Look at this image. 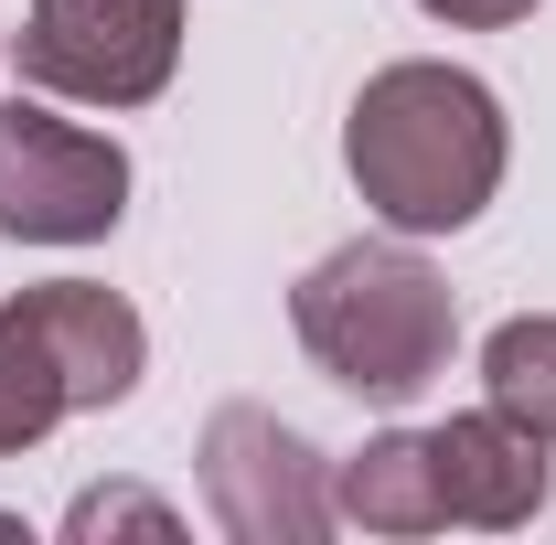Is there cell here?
<instances>
[{
  "mask_svg": "<svg viewBox=\"0 0 556 545\" xmlns=\"http://www.w3.org/2000/svg\"><path fill=\"white\" fill-rule=\"evenodd\" d=\"M503 161H514L503 97H492L482 75H460V65H428V54L364 75V97H353V118H343L353 193L386 214L396 236H460L503 193Z\"/></svg>",
  "mask_w": 556,
  "mask_h": 545,
  "instance_id": "1",
  "label": "cell"
},
{
  "mask_svg": "<svg viewBox=\"0 0 556 545\" xmlns=\"http://www.w3.org/2000/svg\"><path fill=\"white\" fill-rule=\"evenodd\" d=\"M289 332L300 353L353 385V396H417L428 375H450V342H460V300L450 278L417 257L407 236H353L321 268L289 289Z\"/></svg>",
  "mask_w": 556,
  "mask_h": 545,
  "instance_id": "2",
  "label": "cell"
},
{
  "mask_svg": "<svg viewBox=\"0 0 556 545\" xmlns=\"http://www.w3.org/2000/svg\"><path fill=\"white\" fill-rule=\"evenodd\" d=\"M11 54H22V86L43 97L150 107L182 65V0H33Z\"/></svg>",
  "mask_w": 556,
  "mask_h": 545,
  "instance_id": "3",
  "label": "cell"
},
{
  "mask_svg": "<svg viewBox=\"0 0 556 545\" xmlns=\"http://www.w3.org/2000/svg\"><path fill=\"white\" fill-rule=\"evenodd\" d=\"M129 214V150L75 129L54 107L11 97L0 107V236L22 246H97Z\"/></svg>",
  "mask_w": 556,
  "mask_h": 545,
  "instance_id": "4",
  "label": "cell"
},
{
  "mask_svg": "<svg viewBox=\"0 0 556 545\" xmlns=\"http://www.w3.org/2000/svg\"><path fill=\"white\" fill-rule=\"evenodd\" d=\"M204 503L236 545H321L343 524L321 449L268 407H214L204 417Z\"/></svg>",
  "mask_w": 556,
  "mask_h": 545,
  "instance_id": "5",
  "label": "cell"
},
{
  "mask_svg": "<svg viewBox=\"0 0 556 545\" xmlns=\"http://www.w3.org/2000/svg\"><path fill=\"white\" fill-rule=\"evenodd\" d=\"M439 449V492H450V524H482V535H514L546 514V439L514 428L503 407H471V417H439L428 428Z\"/></svg>",
  "mask_w": 556,
  "mask_h": 545,
  "instance_id": "6",
  "label": "cell"
},
{
  "mask_svg": "<svg viewBox=\"0 0 556 545\" xmlns=\"http://www.w3.org/2000/svg\"><path fill=\"white\" fill-rule=\"evenodd\" d=\"M33 300V321L54 342V364H65V396L75 417L86 407H118L139 385V364H150V321H139L118 289H97V278H43V289H22Z\"/></svg>",
  "mask_w": 556,
  "mask_h": 545,
  "instance_id": "7",
  "label": "cell"
},
{
  "mask_svg": "<svg viewBox=\"0 0 556 545\" xmlns=\"http://www.w3.org/2000/svg\"><path fill=\"white\" fill-rule=\"evenodd\" d=\"M332 514L364 535H439L450 524V492H439V449L428 428H386L364 439L343 471H332Z\"/></svg>",
  "mask_w": 556,
  "mask_h": 545,
  "instance_id": "8",
  "label": "cell"
},
{
  "mask_svg": "<svg viewBox=\"0 0 556 545\" xmlns=\"http://www.w3.org/2000/svg\"><path fill=\"white\" fill-rule=\"evenodd\" d=\"M65 417H75V396H65V364H54V342L33 321V300H0V460L33 449Z\"/></svg>",
  "mask_w": 556,
  "mask_h": 545,
  "instance_id": "9",
  "label": "cell"
},
{
  "mask_svg": "<svg viewBox=\"0 0 556 545\" xmlns=\"http://www.w3.org/2000/svg\"><path fill=\"white\" fill-rule=\"evenodd\" d=\"M482 407H503L514 428H535L556 449V310H514L482 342Z\"/></svg>",
  "mask_w": 556,
  "mask_h": 545,
  "instance_id": "10",
  "label": "cell"
},
{
  "mask_svg": "<svg viewBox=\"0 0 556 545\" xmlns=\"http://www.w3.org/2000/svg\"><path fill=\"white\" fill-rule=\"evenodd\" d=\"M65 535L75 545H97V535H182V514L161 492H139V481H108V492H75Z\"/></svg>",
  "mask_w": 556,
  "mask_h": 545,
  "instance_id": "11",
  "label": "cell"
},
{
  "mask_svg": "<svg viewBox=\"0 0 556 545\" xmlns=\"http://www.w3.org/2000/svg\"><path fill=\"white\" fill-rule=\"evenodd\" d=\"M428 22H450V33H503V22H525L535 0H417Z\"/></svg>",
  "mask_w": 556,
  "mask_h": 545,
  "instance_id": "12",
  "label": "cell"
}]
</instances>
